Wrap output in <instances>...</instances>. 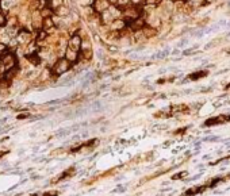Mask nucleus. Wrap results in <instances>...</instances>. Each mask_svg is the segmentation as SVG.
Listing matches in <instances>:
<instances>
[{"mask_svg":"<svg viewBox=\"0 0 230 196\" xmlns=\"http://www.w3.org/2000/svg\"><path fill=\"white\" fill-rule=\"evenodd\" d=\"M230 121V115H219V116L217 118H211V119H208V121H206V123L204 125L206 126H214V125H221V123H226V122Z\"/></svg>","mask_w":230,"mask_h":196,"instance_id":"obj_1","label":"nucleus"},{"mask_svg":"<svg viewBox=\"0 0 230 196\" xmlns=\"http://www.w3.org/2000/svg\"><path fill=\"white\" fill-rule=\"evenodd\" d=\"M70 66V64L66 61V60H61L57 65L54 66V72L57 73V75H61V73H64L65 71H68Z\"/></svg>","mask_w":230,"mask_h":196,"instance_id":"obj_2","label":"nucleus"},{"mask_svg":"<svg viewBox=\"0 0 230 196\" xmlns=\"http://www.w3.org/2000/svg\"><path fill=\"white\" fill-rule=\"evenodd\" d=\"M74 173V168L72 166V168H69V170H66V172H64L61 176H60V179H57V180H54V181H60V180H64V179H66V177H69V176H72Z\"/></svg>","mask_w":230,"mask_h":196,"instance_id":"obj_3","label":"nucleus"},{"mask_svg":"<svg viewBox=\"0 0 230 196\" xmlns=\"http://www.w3.org/2000/svg\"><path fill=\"white\" fill-rule=\"evenodd\" d=\"M206 75H207V72H196V75H191L190 78H191V80H198V78H200V77H204Z\"/></svg>","mask_w":230,"mask_h":196,"instance_id":"obj_4","label":"nucleus"},{"mask_svg":"<svg viewBox=\"0 0 230 196\" xmlns=\"http://www.w3.org/2000/svg\"><path fill=\"white\" fill-rule=\"evenodd\" d=\"M7 152H0V157H3V154H6Z\"/></svg>","mask_w":230,"mask_h":196,"instance_id":"obj_5","label":"nucleus"},{"mask_svg":"<svg viewBox=\"0 0 230 196\" xmlns=\"http://www.w3.org/2000/svg\"><path fill=\"white\" fill-rule=\"evenodd\" d=\"M229 87H230V85H229Z\"/></svg>","mask_w":230,"mask_h":196,"instance_id":"obj_6","label":"nucleus"}]
</instances>
